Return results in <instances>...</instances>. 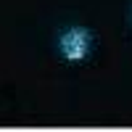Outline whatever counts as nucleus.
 I'll return each mask as SVG.
<instances>
[{"mask_svg": "<svg viewBox=\"0 0 132 132\" xmlns=\"http://www.w3.org/2000/svg\"><path fill=\"white\" fill-rule=\"evenodd\" d=\"M90 32L82 29V27H74L69 32H63L61 37V53L69 61H82L87 53H90Z\"/></svg>", "mask_w": 132, "mask_h": 132, "instance_id": "nucleus-1", "label": "nucleus"}]
</instances>
